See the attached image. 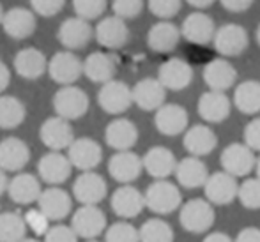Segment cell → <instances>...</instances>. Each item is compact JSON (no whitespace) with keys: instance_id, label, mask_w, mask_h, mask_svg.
<instances>
[{"instance_id":"1","label":"cell","mask_w":260,"mask_h":242,"mask_svg":"<svg viewBox=\"0 0 260 242\" xmlns=\"http://www.w3.org/2000/svg\"><path fill=\"white\" fill-rule=\"evenodd\" d=\"M145 207L151 209L156 214H172L177 211L182 203V194L174 182L167 181V179H156L147 191L144 193Z\"/></svg>"},{"instance_id":"2","label":"cell","mask_w":260,"mask_h":242,"mask_svg":"<svg viewBox=\"0 0 260 242\" xmlns=\"http://www.w3.org/2000/svg\"><path fill=\"white\" fill-rule=\"evenodd\" d=\"M89 96L83 92V89L73 85H62L53 96V108L58 117L66 120L82 119L89 112Z\"/></svg>"},{"instance_id":"3","label":"cell","mask_w":260,"mask_h":242,"mask_svg":"<svg viewBox=\"0 0 260 242\" xmlns=\"http://www.w3.org/2000/svg\"><path fill=\"white\" fill-rule=\"evenodd\" d=\"M214 209L212 203L204 198H193L186 201L181 207V225L184 230L191 233H206L212 225H214Z\"/></svg>"},{"instance_id":"4","label":"cell","mask_w":260,"mask_h":242,"mask_svg":"<svg viewBox=\"0 0 260 242\" xmlns=\"http://www.w3.org/2000/svg\"><path fill=\"white\" fill-rule=\"evenodd\" d=\"M46 71L58 85H73L83 75V62L80 60L78 55L69 50L57 51L48 60Z\"/></svg>"},{"instance_id":"5","label":"cell","mask_w":260,"mask_h":242,"mask_svg":"<svg viewBox=\"0 0 260 242\" xmlns=\"http://www.w3.org/2000/svg\"><path fill=\"white\" fill-rule=\"evenodd\" d=\"M211 43H214L216 51L223 57H239L250 45V38L239 23H225L214 30Z\"/></svg>"},{"instance_id":"6","label":"cell","mask_w":260,"mask_h":242,"mask_svg":"<svg viewBox=\"0 0 260 242\" xmlns=\"http://www.w3.org/2000/svg\"><path fill=\"white\" fill-rule=\"evenodd\" d=\"M98 102L106 113H112V115L124 113L133 105L131 89L124 82L113 78L110 82L101 83V89L98 92Z\"/></svg>"},{"instance_id":"7","label":"cell","mask_w":260,"mask_h":242,"mask_svg":"<svg viewBox=\"0 0 260 242\" xmlns=\"http://www.w3.org/2000/svg\"><path fill=\"white\" fill-rule=\"evenodd\" d=\"M71 228L83 239H96L106 230V216L98 205H82L71 219Z\"/></svg>"},{"instance_id":"8","label":"cell","mask_w":260,"mask_h":242,"mask_svg":"<svg viewBox=\"0 0 260 242\" xmlns=\"http://www.w3.org/2000/svg\"><path fill=\"white\" fill-rule=\"evenodd\" d=\"M219 161L223 171L230 174L232 177H246L255 168L257 157L246 144H230L223 149Z\"/></svg>"},{"instance_id":"9","label":"cell","mask_w":260,"mask_h":242,"mask_svg":"<svg viewBox=\"0 0 260 242\" xmlns=\"http://www.w3.org/2000/svg\"><path fill=\"white\" fill-rule=\"evenodd\" d=\"M2 28L9 38L21 41V39L30 38L36 32L38 27V20H36V13L27 7H11V9L4 11L2 16Z\"/></svg>"},{"instance_id":"10","label":"cell","mask_w":260,"mask_h":242,"mask_svg":"<svg viewBox=\"0 0 260 242\" xmlns=\"http://www.w3.org/2000/svg\"><path fill=\"white\" fill-rule=\"evenodd\" d=\"M92 36L94 30L90 27V23L80 16H73L64 20L57 30V39L69 51L85 48L90 43V39H92Z\"/></svg>"},{"instance_id":"11","label":"cell","mask_w":260,"mask_h":242,"mask_svg":"<svg viewBox=\"0 0 260 242\" xmlns=\"http://www.w3.org/2000/svg\"><path fill=\"white\" fill-rule=\"evenodd\" d=\"M181 38L186 39L191 45H209L212 41V36H214L216 25L214 20L209 16L207 13H202V11H193L191 14L184 18L181 25Z\"/></svg>"},{"instance_id":"12","label":"cell","mask_w":260,"mask_h":242,"mask_svg":"<svg viewBox=\"0 0 260 242\" xmlns=\"http://www.w3.org/2000/svg\"><path fill=\"white\" fill-rule=\"evenodd\" d=\"M68 159L71 166L82 171L94 170L103 159L101 145L92 138H75L68 147Z\"/></svg>"},{"instance_id":"13","label":"cell","mask_w":260,"mask_h":242,"mask_svg":"<svg viewBox=\"0 0 260 242\" xmlns=\"http://www.w3.org/2000/svg\"><path fill=\"white\" fill-rule=\"evenodd\" d=\"M94 38L106 50H119L129 39V28L126 20L119 16H106L94 28Z\"/></svg>"},{"instance_id":"14","label":"cell","mask_w":260,"mask_h":242,"mask_svg":"<svg viewBox=\"0 0 260 242\" xmlns=\"http://www.w3.org/2000/svg\"><path fill=\"white\" fill-rule=\"evenodd\" d=\"M39 138L48 147L50 150H64L71 145L75 140V131L69 120L62 119V117H50L43 122L41 129H39Z\"/></svg>"},{"instance_id":"15","label":"cell","mask_w":260,"mask_h":242,"mask_svg":"<svg viewBox=\"0 0 260 242\" xmlns=\"http://www.w3.org/2000/svg\"><path fill=\"white\" fill-rule=\"evenodd\" d=\"M106 191V181L94 170L83 171L73 184V194L82 205H98L105 200Z\"/></svg>"},{"instance_id":"16","label":"cell","mask_w":260,"mask_h":242,"mask_svg":"<svg viewBox=\"0 0 260 242\" xmlns=\"http://www.w3.org/2000/svg\"><path fill=\"white\" fill-rule=\"evenodd\" d=\"M142 170V157L137 156L131 150H117L108 161V171L113 181L120 184H131L140 177Z\"/></svg>"},{"instance_id":"17","label":"cell","mask_w":260,"mask_h":242,"mask_svg":"<svg viewBox=\"0 0 260 242\" xmlns=\"http://www.w3.org/2000/svg\"><path fill=\"white\" fill-rule=\"evenodd\" d=\"M207 201L214 205H229L237 198V184L236 177H232L226 171H216L209 175L206 184L202 186Z\"/></svg>"},{"instance_id":"18","label":"cell","mask_w":260,"mask_h":242,"mask_svg":"<svg viewBox=\"0 0 260 242\" xmlns=\"http://www.w3.org/2000/svg\"><path fill=\"white\" fill-rule=\"evenodd\" d=\"M157 80L167 90H184L193 80V69L182 58H168L159 65Z\"/></svg>"},{"instance_id":"19","label":"cell","mask_w":260,"mask_h":242,"mask_svg":"<svg viewBox=\"0 0 260 242\" xmlns=\"http://www.w3.org/2000/svg\"><path fill=\"white\" fill-rule=\"evenodd\" d=\"M188 112L181 105H161L156 110V129L165 136H177L188 129Z\"/></svg>"},{"instance_id":"20","label":"cell","mask_w":260,"mask_h":242,"mask_svg":"<svg viewBox=\"0 0 260 242\" xmlns=\"http://www.w3.org/2000/svg\"><path fill=\"white\" fill-rule=\"evenodd\" d=\"M38 209L50 219V221H58L69 216L73 209V200L68 191L60 188H52L41 191L38 198Z\"/></svg>"},{"instance_id":"21","label":"cell","mask_w":260,"mask_h":242,"mask_svg":"<svg viewBox=\"0 0 260 242\" xmlns=\"http://www.w3.org/2000/svg\"><path fill=\"white\" fill-rule=\"evenodd\" d=\"M71 163H69L68 156L60 154L58 150L45 154L38 163V171L41 181H45L50 186H58L66 182L71 175Z\"/></svg>"},{"instance_id":"22","label":"cell","mask_w":260,"mask_h":242,"mask_svg":"<svg viewBox=\"0 0 260 242\" xmlns=\"http://www.w3.org/2000/svg\"><path fill=\"white\" fill-rule=\"evenodd\" d=\"M110 205H112V211L115 212L119 218H122V219L137 218L145 207L144 193H140L137 188H133V186H129V184H122L112 194Z\"/></svg>"},{"instance_id":"23","label":"cell","mask_w":260,"mask_h":242,"mask_svg":"<svg viewBox=\"0 0 260 242\" xmlns=\"http://www.w3.org/2000/svg\"><path fill=\"white\" fill-rule=\"evenodd\" d=\"M133 102L144 112H156L167 99V89L157 78H144L131 89Z\"/></svg>"},{"instance_id":"24","label":"cell","mask_w":260,"mask_h":242,"mask_svg":"<svg viewBox=\"0 0 260 242\" xmlns=\"http://www.w3.org/2000/svg\"><path fill=\"white\" fill-rule=\"evenodd\" d=\"M204 82L211 90L225 92L230 87H234L237 80V71L229 60L225 58H214L204 67Z\"/></svg>"},{"instance_id":"25","label":"cell","mask_w":260,"mask_h":242,"mask_svg":"<svg viewBox=\"0 0 260 242\" xmlns=\"http://www.w3.org/2000/svg\"><path fill=\"white\" fill-rule=\"evenodd\" d=\"M175 164H177V159H175L174 152L167 147H151V149L145 152V156L142 157V166L147 171L151 177L154 179H167L174 174Z\"/></svg>"},{"instance_id":"26","label":"cell","mask_w":260,"mask_h":242,"mask_svg":"<svg viewBox=\"0 0 260 242\" xmlns=\"http://www.w3.org/2000/svg\"><path fill=\"white\" fill-rule=\"evenodd\" d=\"M30 159L28 145L20 138L9 136L0 142V168L4 171H20Z\"/></svg>"},{"instance_id":"27","label":"cell","mask_w":260,"mask_h":242,"mask_svg":"<svg viewBox=\"0 0 260 242\" xmlns=\"http://www.w3.org/2000/svg\"><path fill=\"white\" fill-rule=\"evenodd\" d=\"M230 112H232V102L225 96V92L209 90V92L202 94L199 99V115L206 122H223V120L229 119Z\"/></svg>"},{"instance_id":"28","label":"cell","mask_w":260,"mask_h":242,"mask_svg":"<svg viewBox=\"0 0 260 242\" xmlns=\"http://www.w3.org/2000/svg\"><path fill=\"white\" fill-rule=\"evenodd\" d=\"M181 30L175 23L168 20L157 21L147 32V45L156 53H168L177 48L181 41Z\"/></svg>"},{"instance_id":"29","label":"cell","mask_w":260,"mask_h":242,"mask_svg":"<svg viewBox=\"0 0 260 242\" xmlns=\"http://www.w3.org/2000/svg\"><path fill=\"white\" fill-rule=\"evenodd\" d=\"M174 175L177 179V182L186 189H197L202 188L206 184L209 171L207 166L204 164V161L197 156H189L181 159L175 164Z\"/></svg>"},{"instance_id":"30","label":"cell","mask_w":260,"mask_h":242,"mask_svg":"<svg viewBox=\"0 0 260 242\" xmlns=\"http://www.w3.org/2000/svg\"><path fill=\"white\" fill-rule=\"evenodd\" d=\"M14 71L18 76L25 80H38L46 73L48 67V60H46L45 53L38 48H23L16 53L13 60Z\"/></svg>"},{"instance_id":"31","label":"cell","mask_w":260,"mask_h":242,"mask_svg":"<svg viewBox=\"0 0 260 242\" xmlns=\"http://www.w3.org/2000/svg\"><path fill=\"white\" fill-rule=\"evenodd\" d=\"M41 191V182L32 174H18L7 182V193L18 205H30L38 201Z\"/></svg>"},{"instance_id":"32","label":"cell","mask_w":260,"mask_h":242,"mask_svg":"<svg viewBox=\"0 0 260 242\" xmlns=\"http://www.w3.org/2000/svg\"><path fill=\"white\" fill-rule=\"evenodd\" d=\"M117 73V60L105 51H94L83 60V75L94 83H105L113 80Z\"/></svg>"},{"instance_id":"33","label":"cell","mask_w":260,"mask_h":242,"mask_svg":"<svg viewBox=\"0 0 260 242\" xmlns=\"http://www.w3.org/2000/svg\"><path fill=\"white\" fill-rule=\"evenodd\" d=\"M105 140L115 150H131L138 142V129L129 119H115L106 126Z\"/></svg>"},{"instance_id":"34","label":"cell","mask_w":260,"mask_h":242,"mask_svg":"<svg viewBox=\"0 0 260 242\" xmlns=\"http://www.w3.org/2000/svg\"><path fill=\"white\" fill-rule=\"evenodd\" d=\"M182 144H184V149L191 156L202 157V156H209L216 149L218 138H216L214 131L209 126H206V124H197V126L186 129Z\"/></svg>"},{"instance_id":"35","label":"cell","mask_w":260,"mask_h":242,"mask_svg":"<svg viewBox=\"0 0 260 242\" xmlns=\"http://www.w3.org/2000/svg\"><path fill=\"white\" fill-rule=\"evenodd\" d=\"M234 105L241 113L253 115L260 112V82L246 80L239 83L234 92Z\"/></svg>"},{"instance_id":"36","label":"cell","mask_w":260,"mask_h":242,"mask_svg":"<svg viewBox=\"0 0 260 242\" xmlns=\"http://www.w3.org/2000/svg\"><path fill=\"white\" fill-rule=\"evenodd\" d=\"M27 117L25 105L14 96H0V127L14 129L21 126Z\"/></svg>"},{"instance_id":"37","label":"cell","mask_w":260,"mask_h":242,"mask_svg":"<svg viewBox=\"0 0 260 242\" xmlns=\"http://www.w3.org/2000/svg\"><path fill=\"white\" fill-rule=\"evenodd\" d=\"M27 223L18 212L0 214V242H20L27 235Z\"/></svg>"},{"instance_id":"38","label":"cell","mask_w":260,"mask_h":242,"mask_svg":"<svg viewBox=\"0 0 260 242\" xmlns=\"http://www.w3.org/2000/svg\"><path fill=\"white\" fill-rule=\"evenodd\" d=\"M140 242H174V230L163 219H149L138 230Z\"/></svg>"},{"instance_id":"39","label":"cell","mask_w":260,"mask_h":242,"mask_svg":"<svg viewBox=\"0 0 260 242\" xmlns=\"http://www.w3.org/2000/svg\"><path fill=\"white\" fill-rule=\"evenodd\" d=\"M237 198L243 203V207L250 211L260 209V179H246L237 188Z\"/></svg>"},{"instance_id":"40","label":"cell","mask_w":260,"mask_h":242,"mask_svg":"<svg viewBox=\"0 0 260 242\" xmlns=\"http://www.w3.org/2000/svg\"><path fill=\"white\" fill-rule=\"evenodd\" d=\"M105 242H140L138 230L127 221H117L108 226L105 233Z\"/></svg>"},{"instance_id":"41","label":"cell","mask_w":260,"mask_h":242,"mask_svg":"<svg viewBox=\"0 0 260 242\" xmlns=\"http://www.w3.org/2000/svg\"><path fill=\"white\" fill-rule=\"evenodd\" d=\"M73 9L76 16L83 20H98L106 9V0H73Z\"/></svg>"},{"instance_id":"42","label":"cell","mask_w":260,"mask_h":242,"mask_svg":"<svg viewBox=\"0 0 260 242\" xmlns=\"http://www.w3.org/2000/svg\"><path fill=\"white\" fill-rule=\"evenodd\" d=\"M182 0H149V11L156 18L170 20L181 11Z\"/></svg>"},{"instance_id":"43","label":"cell","mask_w":260,"mask_h":242,"mask_svg":"<svg viewBox=\"0 0 260 242\" xmlns=\"http://www.w3.org/2000/svg\"><path fill=\"white\" fill-rule=\"evenodd\" d=\"M112 9L115 16L122 20H133L144 9V0H113Z\"/></svg>"},{"instance_id":"44","label":"cell","mask_w":260,"mask_h":242,"mask_svg":"<svg viewBox=\"0 0 260 242\" xmlns=\"http://www.w3.org/2000/svg\"><path fill=\"white\" fill-rule=\"evenodd\" d=\"M66 6V0H30V9L36 14L45 18H52L58 14Z\"/></svg>"},{"instance_id":"45","label":"cell","mask_w":260,"mask_h":242,"mask_svg":"<svg viewBox=\"0 0 260 242\" xmlns=\"http://www.w3.org/2000/svg\"><path fill=\"white\" fill-rule=\"evenodd\" d=\"M45 242H78V235H76L71 226L55 225L46 230Z\"/></svg>"},{"instance_id":"46","label":"cell","mask_w":260,"mask_h":242,"mask_svg":"<svg viewBox=\"0 0 260 242\" xmlns=\"http://www.w3.org/2000/svg\"><path fill=\"white\" fill-rule=\"evenodd\" d=\"M25 223H27V228H30L34 233H39V235H45L46 230L50 228L48 226V221L50 219L43 214L39 209H32L25 214Z\"/></svg>"},{"instance_id":"47","label":"cell","mask_w":260,"mask_h":242,"mask_svg":"<svg viewBox=\"0 0 260 242\" xmlns=\"http://www.w3.org/2000/svg\"><path fill=\"white\" fill-rule=\"evenodd\" d=\"M244 144L260 152V119H253L244 127Z\"/></svg>"},{"instance_id":"48","label":"cell","mask_w":260,"mask_h":242,"mask_svg":"<svg viewBox=\"0 0 260 242\" xmlns=\"http://www.w3.org/2000/svg\"><path fill=\"white\" fill-rule=\"evenodd\" d=\"M219 2L230 13H244L253 6V0H219Z\"/></svg>"},{"instance_id":"49","label":"cell","mask_w":260,"mask_h":242,"mask_svg":"<svg viewBox=\"0 0 260 242\" xmlns=\"http://www.w3.org/2000/svg\"><path fill=\"white\" fill-rule=\"evenodd\" d=\"M234 242H260V228H255V226L243 228Z\"/></svg>"},{"instance_id":"50","label":"cell","mask_w":260,"mask_h":242,"mask_svg":"<svg viewBox=\"0 0 260 242\" xmlns=\"http://www.w3.org/2000/svg\"><path fill=\"white\" fill-rule=\"evenodd\" d=\"M9 82H11V71L2 60H0V94L9 87Z\"/></svg>"},{"instance_id":"51","label":"cell","mask_w":260,"mask_h":242,"mask_svg":"<svg viewBox=\"0 0 260 242\" xmlns=\"http://www.w3.org/2000/svg\"><path fill=\"white\" fill-rule=\"evenodd\" d=\"M204 242H234V239L225 232H212L204 239Z\"/></svg>"},{"instance_id":"52","label":"cell","mask_w":260,"mask_h":242,"mask_svg":"<svg viewBox=\"0 0 260 242\" xmlns=\"http://www.w3.org/2000/svg\"><path fill=\"white\" fill-rule=\"evenodd\" d=\"M186 2H188L191 7H195V9H207V7H211L216 0H186Z\"/></svg>"},{"instance_id":"53","label":"cell","mask_w":260,"mask_h":242,"mask_svg":"<svg viewBox=\"0 0 260 242\" xmlns=\"http://www.w3.org/2000/svg\"><path fill=\"white\" fill-rule=\"evenodd\" d=\"M7 175H6V171L0 168V194H2L4 191H7Z\"/></svg>"},{"instance_id":"54","label":"cell","mask_w":260,"mask_h":242,"mask_svg":"<svg viewBox=\"0 0 260 242\" xmlns=\"http://www.w3.org/2000/svg\"><path fill=\"white\" fill-rule=\"evenodd\" d=\"M255 170H257V179H260V157H257V161H255Z\"/></svg>"},{"instance_id":"55","label":"cell","mask_w":260,"mask_h":242,"mask_svg":"<svg viewBox=\"0 0 260 242\" xmlns=\"http://www.w3.org/2000/svg\"><path fill=\"white\" fill-rule=\"evenodd\" d=\"M255 38H257V43H258V46H260V23H258V27H257V34H255Z\"/></svg>"},{"instance_id":"56","label":"cell","mask_w":260,"mask_h":242,"mask_svg":"<svg viewBox=\"0 0 260 242\" xmlns=\"http://www.w3.org/2000/svg\"><path fill=\"white\" fill-rule=\"evenodd\" d=\"M20 242H41L39 239H27V237H25L23 240H20Z\"/></svg>"},{"instance_id":"57","label":"cell","mask_w":260,"mask_h":242,"mask_svg":"<svg viewBox=\"0 0 260 242\" xmlns=\"http://www.w3.org/2000/svg\"><path fill=\"white\" fill-rule=\"evenodd\" d=\"M2 16H4V7H2V4H0V23H2Z\"/></svg>"},{"instance_id":"58","label":"cell","mask_w":260,"mask_h":242,"mask_svg":"<svg viewBox=\"0 0 260 242\" xmlns=\"http://www.w3.org/2000/svg\"><path fill=\"white\" fill-rule=\"evenodd\" d=\"M87 242H98L96 239H87Z\"/></svg>"}]
</instances>
